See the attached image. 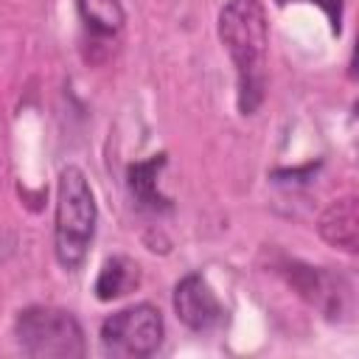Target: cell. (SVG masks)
Wrapping results in <instances>:
<instances>
[{
    "label": "cell",
    "instance_id": "obj_3",
    "mask_svg": "<svg viewBox=\"0 0 359 359\" xmlns=\"http://www.w3.org/2000/svg\"><path fill=\"white\" fill-rule=\"evenodd\" d=\"M17 342L28 356H59L73 359L84 353V334L81 325L70 311L34 306L20 311L17 317Z\"/></svg>",
    "mask_w": 359,
    "mask_h": 359
},
{
    "label": "cell",
    "instance_id": "obj_9",
    "mask_svg": "<svg viewBox=\"0 0 359 359\" xmlns=\"http://www.w3.org/2000/svg\"><path fill=\"white\" fill-rule=\"evenodd\" d=\"M79 8L84 22L98 34H112L123 22L118 0H79Z\"/></svg>",
    "mask_w": 359,
    "mask_h": 359
},
{
    "label": "cell",
    "instance_id": "obj_10",
    "mask_svg": "<svg viewBox=\"0 0 359 359\" xmlns=\"http://www.w3.org/2000/svg\"><path fill=\"white\" fill-rule=\"evenodd\" d=\"M275 3L278 6H286V3H300V0H275ZM306 3H317L323 8V14L328 17L331 31L339 34V28H342V0H306Z\"/></svg>",
    "mask_w": 359,
    "mask_h": 359
},
{
    "label": "cell",
    "instance_id": "obj_5",
    "mask_svg": "<svg viewBox=\"0 0 359 359\" xmlns=\"http://www.w3.org/2000/svg\"><path fill=\"white\" fill-rule=\"evenodd\" d=\"M174 311L191 331H210L222 323V306L202 275H185L174 289Z\"/></svg>",
    "mask_w": 359,
    "mask_h": 359
},
{
    "label": "cell",
    "instance_id": "obj_8",
    "mask_svg": "<svg viewBox=\"0 0 359 359\" xmlns=\"http://www.w3.org/2000/svg\"><path fill=\"white\" fill-rule=\"evenodd\" d=\"M137 280H140L137 264L123 255H115V258L104 261L98 280H95V294H98V300H115V297L126 294L129 289H135Z\"/></svg>",
    "mask_w": 359,
    "mask_h": 359
},
{
    "label": "cell",
    "instance_id": "obj_2",
    "mask_svg": "<svg viewBox=\"0 0 359 359\" xmlns=\"http://www.w3.org/2000/svg\"><path fill=\"white\" fill-rule=\"evenodd\" d=\"M95 233V199L87 177L67 165L59 174L56 194V258L65 269H79Z\"/></svg>",
    "mask_w": 359,
    "mask_h": 359
},
{
    "label": "cell",
    "instance_id": "obj_7",
    "mask_svg": "<svg viewBox=\"0 0 359 359\" xmlns=\"http://www.w3.org/2000/svg\"><path fill=\"white\" fill-rule=\"evenodd\" d=\"M163 165H165V154H154L151 160L129 168V191L140 208H149V210L168 208V199L160 196V191H157V171Z\"/></svg>",
    "mask_w": 359,
    "mask_h": 359
},
{
    "label": "cell",
    "instance_id": "obj_1",
    "mask_svg": "<svg viewBox=\"0 0 359 359\" xmlns=\"http://www.w3.org/2000/svg\"><path fill=\"white\" fill-rule=\"evenodd\" d=\"M219 36L236 62L238 73V109L255 112L264 98L266 65V17L258 0H230L219 14Z\"/></svg>",
    "mask_w": 359,
    "mask_h": 359
},
{
    "label": "cell",
    "instance_id": "obj_6",
    "mask_svg": "<svg viewBox=\"0 0 359 359\" xmlns=\"http://www.w3.org/2000/svg\"><path fill=\"white\" fill-rule=\"evenodd\" d=\"M320 236L345 252H356L359 247V213H356V199L342 196L325 208L320 216Z\"/></svg>",
    "mask_w": 359,
    "mask_h": 359
},
{
    "label": "cell",
    "instance_id": "obj_4",
    "mask_svg": "<svg viewBox=\"0 0 359 359\" xmlns=\"http://www.w3.org/2000/svg\"><path fill=\"white\" fill-rule=\"evenodd\" d=\"M160 342H163V317L149 303L129 306L107 317L101 325V345L109 356L140 359L154 353Z\"/></svg>",
    "mask_w": 359,
    "mask_h": 359
}]
</instances>
